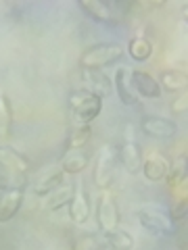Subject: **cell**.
I'll return each mask as SVG.
<instances>
[{
  "instance_id": "obj_9",
  "label": "cell",
  "mask_w": 188,
  "mask_h": 250,
  "mask_svg": "<svg viewBox=\"0 0 188 250\" xmlns=\"http://www.w3.org/2000/svg\"><path fill=\"white\" fill-rule=\"evenodd\" d=\"M171 169V161L161 152H148L142 159V173L148 182H163Z\"/></svg>"
},
{
  "instance_id": "obj_5",
  "label": "cell",
  "mask_w": 188,
  "mask_h": 250,
  "mask_svg": "<svg viewBox=\"0 0 188 250\" xmlns=\"http://www.w3.org/2000/svg\"><path fill=\"white\" fill-rule=\"evenodd\" d=\"M96 223L103 233L119 228V208H117L115 198L109 192V188L100 192L96 198Z\"/></svg>"
},
{
  "instance_id": "obj_27",
  "label": "cell",
  "mask_w": 188,
  "mask_h": 250,
  "mask_svg": "<svg viewBox=\"0 0 188 250\" xmlns=\"http://www.w3.org/2000/svg\"><path fill=\"white\" fill-rule=\"evenodd\" d=\"M9 188H15L11 184V173L9 171H4V169H0V192H4V190H9ZM19 188V186H17Z\"/></svg>"
},
{
  "instance_id": "obj_12",
  "label": "cell",
  "mask_w": 188,
  "mask_h": 250,
  "mask_svg": "<svg viewBox=\"0 0 188 250\" xmlns=\"http://www.w3.org/2000/svg\"><path fill=\"white\" fill-rule=\"evenodd\" d=\"M23 205V188H9L0 194V223H6L17 215Z\"/></svg>"
},
{
  "instance_id": "obj_23",
  "label": "cell",
  "mask_w": 188,
  "mask_h": 250,
  "mask_svg": "<svg viewBox=\"0 0 188 250\" xmlns=\"http://www.w3.org/2000/svg\"><path fill=\"white\" fill-rule=\"evenodd\" d=\"M73 190H75V184H63L59 186L57 190H54L52 194H48V208L50 210H59L63 207L69 205V200H71L73 196Z\"/></svg>"
},
{
  "instance_id": "obj_2",
  "label": "cell",
  "mask_w": 188,
  "mask_h": 250,
  "mask_svg": "<svg viewBox=\"0 0 188 250\" xmlns=\"http://www.w3.org/2000/svg\"><path fill=\"white\" fill-rule=\"evenodd\" d=\"M136 219L146 231L155 233V236H174L176 233L174 221L169 219V213L161 207H155V205L140 207V208H136Z\"/></svg>"
},
{
  "instance_id": "obj_1",
  "label": "cell",
  "mask_w": 188,
  "mask_h": 250,
  "mask_svg": "<svg viewBox=\"0 0 188 250\" xmlns=\"http://www.w3.org/2000/svg\"><path fill=\"white\" fill-rule=\"evenodd\" d=\"M123 57V48L115 42H105V44H94L88 50H84L80 57L82 71H103V67L115 65L117 61Z\"/></svg>"
},
{
  "instance_id": "obj_26",
  "label": "cell",
  "mask_w": 188,
  "mask_h": 250,
  "mask_svg": "<svg viewBox=\"0 0 188 250\" xmlns=\"http://www.w3.org/2000/svg\"><path fill=\"white\" fill-rule=\"evenodd\" d=\"M186 108H188V98L186 96H178L176 100H171V104H169L171 115H182V113H186Z\"/></svg>"
},
{
  "instance_id": "obj_4",
  "label": "cell",
  "mask_w": 188,
  "mask_h": 250,
  "mask_svg": "<svg viewBox=\"0 0 188 250\" xmlns=\"http://www.w3.org/2000/svg\"><path fill=\"white\" fill-rule=\"evenodd\" d=\"M115 167H117V146L105 144L100 148V152L96 156V165H94V171H92V179L100 190H107L113 184Z\"/></svg>"
},
{
  "instance_id": "obj_6",
  "label": "cell",
  "mask_w": 188,
  "mask_h": 250,
  "mask_svg": "<svg viewBox=\"0 0 188 250\" xmlns=\"http://www.w3.org/2000/svg\"><path fill=\"white\" fill-rule=\"evenodd\" d=\"M142 159H144V154L140 150V144L132 136H128L123 144L117 146V161L121 163V167L128 171V173L136 175L138 171L142 169Z\"/></svg>"
},
{
  "instance_id": "obj_28",
  "label": "cell",
  "mask_w": 188,
  "mask_h": 250,
  "mask_svg": "<svg viewBox=\"0 0 188 250\" xmlns=\"http://www.w3.org/2000/svg\"><path fill=\"white\" fill-rule=\"evenodd\" d=\"M180 236H178V246L182 248V250H186V231H178Z\"/></svg>"
},
{
  "instance_id": "obj_25",
  "label": "cell",
  "mask_w": 188,
  "mask_h": 250,
  "mask_svg": "<svg viewBox=\"0 0 188 250\" xmlns=\"http://www.w3.org/2000/svg\"><path fill=\"white\" fill-rule=\"evenodd\" d=\"M169 219L174 223H178V221H182V219H186V213H188V200L186 198H182V200H178L174 207H171L169 210Z\"/></svg>"
},
{
  "instance_id": "obj_17",
  "label": "cell",
  "mask_w": 188,
  "mask_h": 250,
  "mask_svg": "<svg viewBox=\"0 0 188 250\" xmlns=\"http://www.w3.org/2000/svg\"><path fill=\"white\" fill-rule=\"evenodd\" d=\"M153 52H155V42H153V38H148L144 34H138L136 38H132V40L128 42V54L134 61L138 62H144L153 57Z\"/></svg>"
},
{
  "instance_id": "obj_21",
  "label": "cell",
  "mask_w": 188,
  "mask_h": 250,
  "mask_svg": "<svg viewBox=\"0 0 188 250\" xmlns=\"http://www.w3.org/2000/svg\"><path fill=\"white\" fill-rule=\"evenodd\" d=\"M105 242L111 250H132L134 248V236L125 229H113L105 233Z\"/></svg>"
},
{
  "instance_id": "obj_29",
  "label": "cell",
  "mask_w": 188,
  "mask_h": 250,
  "mask_svg": "<svg viewBox=\"0 0 188 250\" xmlns=\"http://www.w3.org/2000/svg\"><path fill=\"white\" fill-rule=\"evenodd\" d=\"M98 250H105V248H103V246H100V248H98Z\"/></svg>"
},
{
  "instance_id": "obj_18",
  "label": "cell",
  "mask_w": 188,
  "mask_h": 250,
  "mask_svg": "<svg viewBox=\"0 0 188 250\" xmlns=\"http://www.w3.org/2000/svg\"><path fill=\"white\" fill-rule=\"evenodd\" d=\"M157 83L165 92H180V90H186L188 75L186 71H180V69H165V71H161Z\"/></svg>"
},
{
  "instance_id": "obj_16",
  "label": "cell",
  "mask_w": 188,
  "mask_h": 250,
  "mask_svg": "<svg viewBox=\"0 0 188 250\" xmlns=\"http://www.w3.org/2000/svg\"><path fill=\"white\" fill-rule=\"evenodd\" d=\"M65 184V173L61 169H52V171H46L44 175H40L34 184V194L36 196H48L57 190L59 186Z\"/></svg>"
},
{
  "instance_id": "obj_20",
  "label": "cell",
  "mask_w": 188,
  "mask_h": 250,
  "mask_svg": "<svg viewBox=\"0 0 188 250\" xmlns=\"http://www.w3.org/2000/svg\"><path fill=\"white\" fill-rule=\"evenodd\" d=\"M90 163V154L88 152H80V150H69L67 156L61 163V171L65 175H77L88 167Z\"/></svg>"
},
{
  "instance_id": "obj_13",
  "label": "cell",
  "mask_w": 188,
  "mask_h": 250,
  "mask_svg": "<svg viewBox=\"0 0 188 250\" xmlns=\"http://www.w3.org/2000/svg\"><path fill=\"white\" fill-rule=\"evenodd\" d=\"M88 215H90V202H88V194H86L84 186L75 184V190H73V196L69 200V217L71 221L82 225L88 221Z\"/></svg>"
},
{
  "instance_id": "obj_10",
  "label": "cell",
  "mask_w": 188,
  "mask_h": 250,
  "mask_svg": "<svg viewBox=\"0 0 188 250\" xmlns=\"http://www.w3.org/2000/svg\"><path fill=\"white\" fill-rule=\"evenodd\" d=\"M113 88L117 90V96L125 106H136L140 96L136 94L134 85H132V69L130 67H119L113 77Z\"/></svg>"
},
{
  "instance_id": "obj_15",
  "label": "cell",
  "mask_w": 188,
  "mask_h": 250,
  "mask_svg": "<svg viewBox=\"0 0 188 250\" xmlns=\"http://www.w3.org/2000/svg\"><path fill=\"white\" fill-rule=\"evenodd\" d=\"M77 6L96 23H103V25H115L117 23V17L111 13V6L105 2H98V0H80Z\"/></svg>"
},
{
  "instance_id": "obj_24",
  "label": "cell",
  "mask_w": 188,
  "mask_h": 250,
  "mask_svg": "<svg viewBox=\"0 0 188 250\" xmlns=\"http://www.w3.org/2000/svg\"><path fill=\"white\" fill-rule=\"evenodd\" d=\"M98 248H100V242L96 236H92V233H84L73 244V250H98Z\"/></svg>"
},
{
  "instance_id": "obj_19",
  "label": "cell",
  "mask_w": 188,
  "mask_h": 250,
  "mask_svg": "<svg viewBox=\"0 0 188 250\" xmlns=\"http://www.w3.org/2000/svg\"><path fill=\"white\" fill-rule=\"evenodd\" d=\"M92 138V127L90 123H73V127L69 129L67 140H65V148L67 150H80Z\"/></svg>"
},
{
  "instance_id": "obj_7",
  "label": "cell",
  "mask_w": 188,
  "mask_h": 250,
  "mask_svg": "<svg viewBox=\"0 0 188 250\" xmlns=\"http://www.w3.org/2000/svg\"><path fill=\"white\" fill-rule=\"evenodd\" d=\"M140 129H142L146 136L157 138V140H167V138H174L178 134L176 121L165 119V117H157V115L142 117V121H140Z\"/></svg>"
},
{
  "instance_id": "obj_8",
  "label": "cell",
  "mask_w": 188,
  "mask_h": 250,
  "mask_svg": "<svg viewBox=\"0 0 188 250\" xmlns=\"http://www.w3.org/2000/svg\"><path fill=\"white\" fill-rule=\"evenodd\" d=\"M0 169L9 171L13 175H25L31 169V161L23 152L6 144H0Z\"/></svg>"
},
{
  "instance_id": "obj_11",
  "label": "cell",
  "mask_w": 188,
  "mask_h": 250,
  "mask_svg": "<svg viewBox=\"0 0 188 250\" xmlns=\"http://www.w3.org/2000/svg\"><path fill=\"white\" fill-rule=\"evenodd\" d=\"M84 90L96 98H109L113 94V83L103 71H82Z\"/></svg>"
},
{
  "instance_id": "obj_14",
  "label": "cell",
  "mask_w": 188,
  "mask_h": 250,
  "mask_svg": "<svg viewBox=\"0 0 188 250\" xmlns=\"http://www.w3.org/2000/svg\"><path fill=\"white\" fill-rule=\"evenodd\" d=\"M132 85L138 96H144V98H159L161 96V88L157 80L151 75L142 71V69H132Z\"/></svg>"
},
{
  "instance_id": "obj_3",
  "label": "cell",
  "mask_w": 188,
  "mask_h": 250,
  "mask_svg": "<svg viewBox=\"0 0 188 250\" xmlns=\"http://www.w3.org/2000/svg\"><path fill=\"white\" fill-rule=\"evenodd\" d=\"M69 108H71L75 123H90L103 111V100L86 90H75L69 94Z\"/></svg>"
},
{
  "instance_id": "obj_22",
  "label": "cell",
  "mask_w": 188,
  "mask_h": 250,
  "mask_svg": "<svg viewBox=\"0 0 188 250\" xmlns=\"http://www.w3.org/2000/svg\"><path fill=\"white\" fill-rule=\"evenodd\" d=\"M13 134V108L6 98V94L0 90V140Z\"/></svg>"
}]
</instances>
